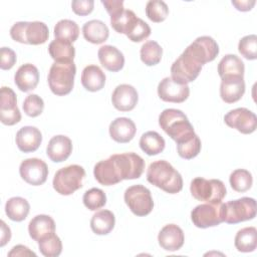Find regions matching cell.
<instances>
[{"label": "cell", "instance_id": "6da1fadb", "mask_svg": "<svg viewBox=\"0 0 257 257\" xmlns=\"http://www.w3.org/2000/svg\"><path fill=\"white\" fill-rule=\"evenodd\" d=\"M145 170L144 159L135 153L114 154L98 162L93 169L95 180L102 186H112L122 180L139 179Z\"/></svg>", "mask_w": 257, "mask_h": 257}, {"label": "cell", "instance_id": "7a4b0ae2", "mask_svg": "<svg viewBox=\"0 0 257 257\" xmlns=\"http://www.w3.org/2000/svg\"><path fill=\"white\" fill-rule=\"evenodd\" d=\"M147 180L152 185L169 194H177L183 189L181 174L167 161L160 160L150 164Z\"/></svg>", "mask_w": 257, "mask_h": 257}, {"label": "cell", "instance_id": "3957f363", "mask_svg": "<svg viewBox=\"0 0 257 257\" xmlns=\"http://www.w3.org/2000/svg\"><path fill=\"white\" fill-rule=\"evenodd\" d=\"M159 124L177 144L188 141L196 135L187 115L180 109H164L159 116Z\"/></svg>", "mask_w": 257, "mask_h": 257}, {"label": "cell", "instance_id": "277c9868", "mask_svg": "<svg viewBox=\"0 0 257 257\" xmlns=\"http://www.w3.org/2000/svg\"><path fill=\"white\" fill-rule=\"evenodd\" d=\"M76 66L73 61L54 62L48 72V84L56 95L68 94L74 84Z\"/></svg>", "mask_w": 257, "mask_h": 257}, {"label": "cell", "instance_id": "5b68a950", "mask_svg": "<svg viewBox=\"0 0 257 257\" xmlns=\"http://www.w3.org/2000/svg\"><path fill=\"white\" fill-rule=\"evenodd\" d=\"M10 36L20 43L39 45L46 42L49 30L47 25L40 21H20L14 23L10 28Z\"/></svg>", "mask_w": 257, "mask_h": 257}, {"label": "cell", "instance_id": "8992f818", "mask_svg": "<svg viewBox=\"0 0 257 257\" xmlns=\"http://www.w3.org/2000/svg\"><path fill=\"white\" fill-rule=\"evenodd\" d=\"M84 177L85 171L81 166L70 165L59 169L55 173L52 185L58 194L68 196L82 187Z\"/></svg>", "mask_w": 257, "mask_h": 257}, {"label": "cell", "instance_id": "52a82bcc", "mask_svg": "<svg viewBox=\"0 0 257 257\" xmlns=\"http://www.w3.org/2000/svg\"><path fill=\"white\" fill-rule=\"evenodd\" d=\"M190 191L196 200L213 204L221 203L227 193L222 181L217 179L207 180L204 178H195L191 182Z\"/></svg>", "mask_w": 257, "mask_h": 257}, {"label": "cell", "instance_id": "ba28073f", "mask_svg": "<svg viewBox=\"0 0 257 257\" xmlns=\"http://www.w3.org/2000/svg\"><path fill=\"white\" fill-rule=\"evenodd\" d=\"M223 222L237 224L254 219L256 216V201L253 198L243 197L222 204Z\"/></svg>", "mask_w": 257, "mask_h": 257}, {"label": "cell", "instance_id": "9c48e42d", "mask_svg": "<svg viewBox=\"0 0 257 257\" xmlns=\"http://www.w3.org/2000/svg\"><path fill=\"white\" fill-rule=\"evenodd\" d=\"M123 198L130 210L137 216H147L154 208L151 191L143 185L128 187L124 192Z\"/></svg>", "mask_w": 257, "mask_h": 257}, {"label": "cell", "instance_id": "30bf717a", "mask_svg": "<svg viewBox=\"0 0 257 257\" xmlns=\"http://www.w3.org/2000/svg\"><path fill=\"white\" fill-rule=\"evenodd\" d=\"M184 52L203 66V64L217 57L219 54V46L211 36H200L196 38Z\"/></svg>", "mask_w": 257, "mask_h": 257}, {"label": "cell", "instance_id": "8fae6325", "mask_svg": "<svg viewBox=\"0 0 257 257\" xmlns=\"http://www.w3.org/2000/svg\"><path fill=\"white\" fill-rule=\"evenodd\" d=\"M221 203H206L196 206L191 212L193 224L198 228H209L218 226L223 222Z\"/></svg>", "mask_w": 257, "mask_h": 257}, {"label": "cell", "instance_id": "7c38bea8", "mask_svg": "<svg viewBox=\"0 0 257 257\" xmlns=\"http://www.w3.org/2000/svg\"><path fill=\"white\" fill-rule=\"evenodd\" d=\"M201 69V64L183 52L171 66V77L181 83L187 84L194 81L198 77Z\"/></svg>", "mask_w": 257, "mask_h": 257}, {"label": "cell", "instance_id": "4fadbf2b", "mask_svg": "<svg viewBox=\"0 0 257 257\" xmlns=\"http://www.w3.org/2000/svg\"><path fill=\"white\" fill-rule=\"evenodd\" d=\"M225 123L244 135L255 132L257 127V117L255 113L246 107H238L228 111L224 116Z\"/></svg>", "mask_w": 257, "mask_h": 257}, {"label": "cell", "instance_id": "5bb4252c", "mask_svg": "<svg viewBox=\"0 0 257 257\" xmlns=\"http://www.w3.org/2000/svg\"><path fill=\"white\" fill-rule=\"evenodd\" d=\"M21 178L29 185L40 186L43 185L48 176V168L45 162L37 158H30L24 160L19 167Z\"/></svg>", "mask_w": 257, "mask_h": 257}, {"label": "cell", "instance_id": "9a60e30c", "mask_svg": "<svg viewBox=\"0 0 257 257\" xmlns=\"http://www.w3.org/2000/svg\"><path fill=\"white\" fill-rule=\"evenodd\" d=\"M190 94L188 84L181 83L172 77L163 78L158 85L159 97L167 102L181 103L185 101Z\"/></svg>", "mask_w": 257, "mask_h": 257}, {"label": "cell", "instance_id": "2e32d148", "mask_svg": "<svg viewBox=\"0 0 257 257\" xmlns=\"http://www.w3.org/2000/svg\"><path fill=\"white\" fill-rule=\"evenodd\" d=\"M21 113L17 107V97L15 92L7 86L1 87L0 120L5 125H13L19 122Z\"/></svg>", "mask_w": 257, "mask_h": 257}, {"label": "cell", "instance_id": "e0dca14e", "mask_svg": "<svg viewBox=\"0 0 257 257\" xmlns=\"http://www.w3.org/2000/svg\"><path fill=\"white\" fill-rule=\"evenodd\" d=\"M220 96L226 103H234L241 99L245 92L244 76L231 75L221 78Z\"/></svg>", "mask_w": 257, "mask_h": 257}, {"label": "cell", "instance_id": "ac0fdd59", "mask_svg": "<svg viewBox=\"0 0 257 257\" xmlns=\"http://www.w3.org/2000/svg\"><path fill=\"white\" fill-rule=\"evenodd\" d=\"M139 100L137 89L130 84L117 85L111 95L113 106L119 111H130L135 108Z\"/></svg>", "mask_w": 257, "mask_h": 257}, {"label": "cell", "instance_id": "d6986e66", "mask_svg": "<svg viewBox=\"0 0 257 257\" xmlns=\"http://www.w3.org/2000/svg\"><path fill=\"white\" fill-rule=\"evenodd\" d=\"M158 241L164 250L173 252L182 248L185 241V235L178 225L168 224L160 231Z\"/></svg>", "mask_w": 257, "mask_h": 257}, {"label": "cell", "instance_id": "ffe728a7", "mask_svg": "<svg viewBox=\"0 0 257 257\" xmlns=\"http://www.w3.org/2000/svg\"><path fill=\"white\" fill-rule=\"evenodd\" d=\"M16 145L23 153L35 152L41 145L42 135L41 132L31 125L21 127L16 134Z\"/></svg>", "mask_w": 257, "mask_h": 257}, {"label": "cell", "instance_id": "44dd1931", "mask_svg": "<svg viewBox=\"0 0 257 257\" xmlns=\"http://www.w3.org/2000/svg\"><path fill=\"white\" fill-rule=\"evenodd\" d=\"M72 152L71 140L62 135L54 136L46 148L47 157L54 163H61L68 159Z\"/></svg>", "mask_w": 257, "mask_h": 257}, {"label": "cell", "instance_id": "7402d4cb", "mask_svg": "<svg viewBox=\"0 0 257 257\" xmlns=\"http://www.w3.org/2000/svg\"><path fill=\"white\" fill-rule=\"evenodd\" d=\"M108 130L110 138L120 144L131 142L137 132L135 122L128 117H116L110 122Z\"/></svg>", "mask_w": 257, "mask_h": 257}, {"label": "cell", "instance_id": "603a6c76", "mask_svg": "<svg viewBox=\"0 0 257 257\" xmlns=\"http://www.w3.org/2000/svg\"><path fill=\"white\" fill-rule=\"evenodd\" d=\"M28 232L34 241L39 242L55 233L54 220L48 215H37L29 222Z\"/></svg>", "mask_w": 257, "mask_h": 257}, {"label": "cell", "instance_id": "cb8c5ba5", "mask_svg": "<svg viewBox=\"0 0 257 257\" xmlns=\"http://www.w3.org/2000/svg\"><path fill=\"white\" fill-rule=\"evenodd\" d=\"M14 81L21 91L28 92L34 89L39 81V72L37 67L31 63L21 65L15 72Z\"/></svg>", "mask_w": 257, "mask_h": 257}, {"label": "cell", "instance_id": "d4e9b609", "mask_svg": "<svg viewBox=\"0 0 257 257\" xmlns=\"http://www.w3.org/2000/svg\"><path fill=\"white\" fill-rule=\"evenodd\" d=\"M97 56L100 64L111 72L119 71L124 65L123 54L114 46L103 45L98 49Z\"/></svg>", "mask_w": 257, "mask_h": 257}, {"label": "cell", "instance_id": "484cf974", "mask_svg": "<svg viewBox=\"0 0 257 257\" xmlns=\"http://www.w3.org/2000/svg\"><path fill=\"white\" fill-rule=\"evenodd\" d=\"M81 83L88 91H98L105 84V74L99 66L94 64L87 65L82 70Z\"/></svg>", "mask_w": 257, "mask_h": 257}, {"label": "cell", "instance_id": "4316f807", "mask_svg": "<svg viewBox=\"0 0 257 257\" xmlns=\"http://www.w3.org/2000/svg\"><path fill=\"white\" fill-rule=\"evenodd\" d=\"M83 37L90 43L100 44L107 40L109 35L108 27L100 20H90L83 24Z\"/></svg>", "mask_w": 257, "mask_h": 257}, {"label": "cell", "instance_id": "83f0119b", "mask_svg": "<svg viewBox=\"0 0 257 257\" xmlns=\"http://www.w3.org/2000/svg\"><path fill=\"white\" fill-rule=\"evenodd\" d=\"M115 218L111 211L100 210L96 212L90 220V228L96 235H106L114 227Z\"/></svg>", "mask_w": 257, "mask_h": 257}, {"label": "cell", "instance_id": "f1b7e54d", "mask_svg": "<svg viewBox=\"0 0 257 257\" xmlns=\"http://www.w3.org/2000/svg\"><path fill=\"white\" fill-rule=\"evenodd\" d=\"M48 52L55 62L73 61L75 56V49L71 42L62 39L51 41L48 46Z\"/></svg>", "mask_w": 257, "mask_h": 257}, {"label": "cell", "instance_id": "f546056e", "mask_svg": "<svg viewBox=\"0 0 257 257\" xmlns=\"http://www.w3.org/2000/svg\"><path fill=\"white\" fill-rule=\"evenodd\" d=\"M244 62L235 54L225 55L218 64V73L221 78L231 75L244 76Z\"/></svg>", "mask_w": 257, "mask_h": 257}, {"label": "cell", "instance_id": "4dcf8cb0", "mask_svg": "<svg viewBox=\"0 0 257 257\" xmlns=\"http://www.w3.org/2000/svg\"><path fill=\"white\" fill-rule=\"evenodd\" d=\"M30 205L28 201L21 197H12L5 204V213L8 218L15 222H21L29 214Z\"/></svg>", "mask_w": 257, "mask_h": 257}, {"label": "cell", "instance_id": "1f68e13d", "mask_svg": "<svg viewBox=\"0 0 257 257\" xmlns=\"http://www.w3.org/2000/svg\"><path fill=\"white\" fill-rule=\"evenodd\" d=\"M166 143L164 138L157 132L150 131L145 134L140 139V147L144 153L148 156H156L162 153L165 149Z\"/></svg>", "mask_w": 257, "mask_h": 257}, {"label": "cell", "instance_id": "d6a6232c", "mask_svg": "<svg viewBox=\"0 0 257 257\" xmlns=\"http://www.w3.org/2000/svg\"><path fill=\"white\" fill-rule=\"evenodd\" d=\"M235 247L239 252H252L257 247V230L255 227H245L235 236Z\"/></svg>", "mask_w": 257, "mask_h": 257}, {"label": "cell", "instance_id": "836d02e7", "mask_svg": "<svg viewBox=\"0 0 257 257\" xmlns=\"http://www.w3.org/2000/svg\"><path fill=\"white\" fill-rule=\"evenodd\" d=\"M79 35V27L75 21L69 19L59 20L54 26V36L56 39H62L74 42Z\"/></svg>", "mask_w": 257, "mask_h": 257}, {"label": "cell", "instance_id": "e575fe53", "mask_svg": "<svg viewBox=\"0 0 257 257\" xmlns=\"http://www.w3.org/2000/svg\"><path fill=\"white\" fill-rule=\"evenodd\" d=\"M137 18L138 17L134 11L123 9L120 12L110 16V25L116 32L126 34Z\"/></svg>", "mask_w": 257, "mask_h": 257}, {"label": "cell", "instance_id": "d590c367", "mask_svg": "<svg viewBox=\"0 0 257 257\" xmlns=\"http://www.w3.org/2000/svg\"><path fill=\"white\" fill-rule=\"evenodd\" d=\"M162 55L163 48L157 41L149 40L141 47V59L148 66L158 64L162 59Z\"/></svg>", "mask_w": 257, "mask_h": 257}, {"label": "cell", "instance_id": "8d00e7d4", "mask_svg": "<svg viewBox=\"0 0 257 257\" xmlns=\"http://www.w3.org/2000/svg\"><path fill=\"white\" fill-rule=\"evenodd\" d=\"M229 182L234 191L243 193L251 188L253 178L249 171L244 169H237L231 173Z\"/></svg>", "mask_w": 257, "mask_h": 257}, {"label": "cell", "instance_id": "74e56055", "mask_svg": "<svg viewBox=\"0 0 257 257\" xmlns=\"http://www.w3.org/2000/svg\"><path fill=\"white\" fill-rule=\"evenodd\" d=\"M40 253L45 257H57L61 254L62 243L60 238L53 233L45 239L38 242Z\"/></svg>", "mask_w": 257, "mask_h": 257}, {"label": "cell", "instance_id": "f35d334b", "mask_svg": "<svg viewBox=\"0 0 257 257\" xmlns=\"http://www.w3.org/2000/svg\"><path fill=\"white\" fill-rule=\"evenodd\" d=\"M146 14L151 21L159 23L167 18L169 8L162 0H151L146 5Z\"/></svg>", "mask_w": 257, "mask_h": 257}, {"label": "cell", "instance_id": "ab89813d", "mask_svg": "<svg viewBox=\"0 0 257 257\" xmlns=\"http://www.w3.org/2000/svg\"><path fill=\"white\" fill-rule=\"evenodd\" d=\"M82 201L87 209L90 211H96L105 205L106 196L102 190L98 188H91L84 193Z\"/></svg>", "mask_w": 257, "mask_h": 257}, {"label": "cell", "instance_id": "60d3db41", "mask_svg": "<svg viewBox=\"0 0 257 257\" xmlns=\"http://www.w3.org/2000/svg\"><path fill=\"white\" fill-rule=\"evenodd\" d=\"M177 151L181 158L191 160L199 155L201 151V140L195 135L192 139L177 144Z\"/></svg>", "mask_w": 257, "mask_h": 257}, {"label": "cell", "instance_id": "b9f144b4", "mask_svg": "<svg viewBox=\"0 0 257 257\" xmlns=\"http://www.w3.org/2000/svg\"><path fill=\"white\" fill-rule=\"evenodd\" d=\"M238 50L242 56L248 60L257 58V36L255 34L246 35L240 39Z\"/></svg>", "mask_w": 257, "mask_h": 257}, {"label": "cell", "instance_id": "7bdbcfd3", "mask_svg": "<svg viewBox=\"0 0 257 257\" xmlns=\"http://www.w3.org/2000/svg\"><path fill=\"white\" fill-rule=\"evenodd\" d=\"M150 34L151 27L149 26V24L138 17L125 35L133 42H141L147 39L150 36Z\"/></svg>", "mask_w": 257, "mask_h": 257}, {"label": "cell", "instance_id": "ee69618b", "mask_svg": "<svg viewBox=\"0 0 257 257\" xmlns=\"http://www.w3.org/2000/svg\"><path fill=\"white\" fill-rule=\"evenodd\" d=\"M44 108L43 99L37 94H29L23 101L24 112L31 117H36L40 115Z\"/></svg>", "mask_w": 257, "mask_h": 257}, {"label": "cell", "instance_id": "f6af8a7d", "mask_svg": "<svg viewBox=\"0 0 257 257\" xmlns=\"http://www.w3.org/2000/svg\"><path fill=\"white\" fill-rule=\"evenodd\" d=\"M0 67L3 70L12 68L16 62V53L9 47H2L0 49Z\"/></svg>", "mask_w": 257, "mask_h": 257}, {"label": "cell", "instance_id": "bcb514c9", "mask_svg": "<svg viewBox=\"0 0 257 257\" xmlns=\"http://www.w3.org/2000/svg\"><path fill=\"white\" fill-rule=\"evenodd\" d=\"M93 0H73L71 3L72 11L80 16H85L91 13L93 10Z\"/></svg>", "mask_w": 257, "mask_h": 257}, {"label": "cell", "instance_id": "7dc6e473", "mask_svg": "<svg viewBox=\"0 0 257 257\" xmlns=\"http://www.w3.org/2000/svg\"><path fill=\"white\" fill-rule=\"evenodd\" d=\"M101 3L103 4L107 13L110 16H112L124 9L122 0H101Z\"/></svg>", "mask_w": 257, "mask_h": 257}, {"label": "cell", "instance_id": "c3c4849f", "mask_svg": "<svg viewBox=\"0 0 257 257\" xmlns=\"http://www.w3.org/2000/svg\"><path fill=\"white\" fill-rule=\"evenodd\" d=\"M8 256L9 257L11 256H34L35 257L36 254L24 245H16L8 253Z\"/></svg>", "mask_w": 257, "mask_h": 257}, {"label": "cell", "instance_id": "681fc988", "mask_svg": "<svg viewBox=\"0 0 257 257\" xmlns=\"http://www.w3.org/2000/svg\"><path fill=\"white\" fill-rule=\"evenodd\" d=\"M255 0H239V1H232V4L236 7L237 10L239 11H249L253 8L255 5Z\"/></svg>", "mask_w": 257, "mask_h": 257}, {"label": "cell", "instance_id": "f907efd6", "mask_svg": "<svg viewBox=\"0 0 257 257\" xmlns=\"http://www.w3.org/2000/svg\"><path fill=\"white\" fill-rule=\"evenodd\" d=\"M10 238H11L10 228L5 224L4 221H1V241H0V246L3 247L7 242L10 241Z\"/></svg>", "mask_w": 257, "mask_h": 257}]
</instances>
